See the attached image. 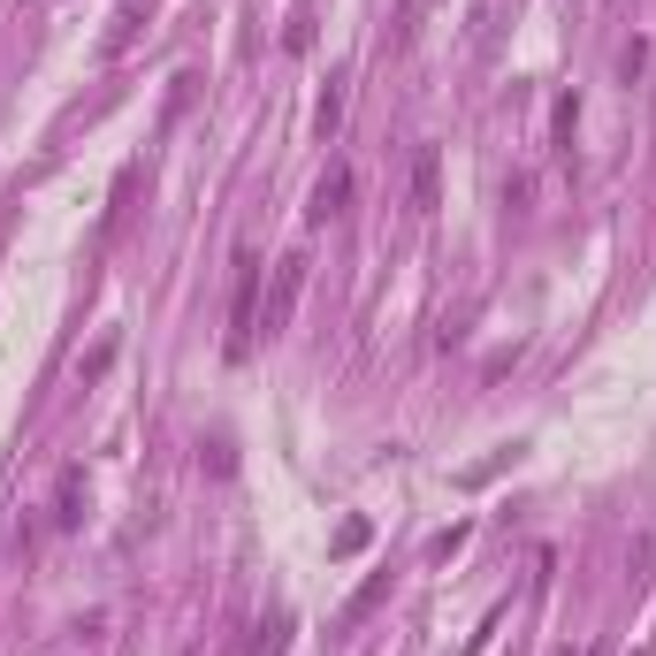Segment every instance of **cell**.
I'll list each match as a JSON object with an SVG mask.
<instances>
[{"mask_svg":"<svg viewBox=\"0 0 656 656\" xmlns=\"http://www.w3.org/2000/svg\"><path fill=\"white\" fill-rule=\"evenodd\" d=\"M54 520H62V526H76V520H84V473H76V465L62 473V512H54Z\"/></svg>","mask_w":656,"mask_h":656,"instance_id":"cell-6","label":"cell"},{"mask_svg":"<svg viewBox=\"0 0 656 656\" xmlns=\"http://www.w3.org/2000/svg\"><path fill=\"white\" fill-rule=\"evenodd\" d=\"M260 344V253H237V283H229V336H222V359L245 367Z\"/></svg>","mask_w":656,"mask_h":656,"instance_id":"cell-1","label":"cell"},{"mask_svg":"<svg viewBox=\"0 0 656 656\" xmlns=\"http://www.w3.org/2000/svg\"><path fill=\"white\" fill-rule=\"evenodd\" d=\"M137 16H145V0H123V16H115V31H107V54H123V47H131Z\"/></svg>","mask_w":656,"mask_h":656,"instance_id":"cell-10","label":"cell"},{"mask_svg":"<svg viewBox=\"0 0 656 656\" xmlns=\"http://www.w3.org/2000/svg\"><path fill=\"white\" fill-rule=\"evenodd\" d=\"M298 290H306V253H283V260H275V290H267V306H260V336H283V328H290Z\"/></svg>","mask_w":656,"mask_h":656,"instance_id":"cell-2","label":"cell"},{"mask_svg":"<svg viewBox=\"0 0 656 656\" xmlns=\"http://www.w3.org/2000/svg\"><path fill=\"white\" fill-rule=\"evenodd\" d=\"M344 206H351V168L336 161V168H328L321 184H314V206H306V222H314V229H328V222H336Z\"/></svg>","mask_w":656,"mask_h":656,"instance_id":"cell-3","label":"cell"},{"mask_svg":"<svg viewBox=\"0 0 656 656\" xmlns=\"http://www.w3.org/2000/svg\"><path fill=\"white\" fill-rule=\"evenodd\" d=\"M336 123H344V84H328L321 107H314V131H321V137H336Z\"/></svg>","mask_w":656,"mask_h":656,"instance_id":"cell-8","label":"cell"},{"mask_svg":"<svg viewBox=\"0 0 656 656\" xmlns=\"http://www.w3.org/2000/svg\"><path fill=\"white\" fill-rule=\"evenodd\" d=\"M382 595H390V573H375L367 588H359V595H351V603H344V626H359V618H367V611H375Z\"/></svg>","mask_w":656,"mask_h":656,"instance_id":"cell-5","label":"cell"},{"mask_svg":"<svg viewBox=\"0 0 656 656\" xmlns=\"http://www.w3.org/2000/svg\"><path fill=\"white\" fill-rule=\"evenodd\" d=\"M550 656H588V649H581V642H573V649H550Z\"/></svg>","mask_w":656,"mask_h":656,"instance_id":"cell-13","label":"cell"},{"mask_svg":"<svg viewBox=\"0 0 656 656\" xmlns=\"http://www.w3.org/2000/svg\"><path fill=\"white\" fill-rule=\"evenodd\" d=\"M642 69H649V39H626V54H618V76H626V84H634V76H642Z\"/></svg>","mask_w":656,"mask_h":656,"instance_id":"cell-11","label":"cell"},{"mask_svg":"<svg viewBox=\"0 0 656 656\" xmlns=\"http://www.w3.org/2000/svg\"><path fill=\"white\" fill-rule=\"evenodd\" d=\"M367 542H375V526H367V520H344V526H336V557H359Z\"/></svg>","mask_w":656,"mask_h":656,"instance_id":"cell-9","label":"cell"},{"mask_svg":"<svg viewBox=\"0 0 656 656\" xmlns=\"http://www.w3.org/2000/svg\"><path fill=\"white\" fill-rule=\"evenodd\" d=\"M550 131H557V153H573V131H581V100H573V92L557 100V115H550Z\"/></svg>","mask_w":656,"mask_h":656,"instance_id":"cell-7","label":"cell"},{"mask_svg":"<svg viewBox=\"0 0 656 656\" xmlns=\"http://www.w3.org/2000/svg\"><path fill=\"white\" fill-rule=\"evenodd\" d=\"M443 198V168H435V145H420V161H412V206L428 214Z\"/></svg>","mask_w":656,"mask_h":656,"instance_id":"cell-4","label":"cell"},{"mask_svg":"<svg viewBox=\"0 0 656 656\" xmlns=\"http://www.w3.org/2000/svg\"><path fill=\"white\" fill-rule=\"evenodd\" d=\"M283 634H290V618H267L260 642H253V656H283Z\"/></svg>","mask_w":656,"mask_h":656,"instance_id":"cell-12","label":"cell"}]
</instances>
